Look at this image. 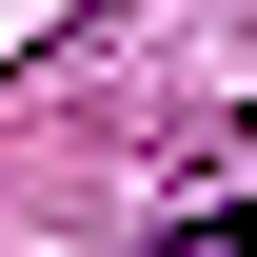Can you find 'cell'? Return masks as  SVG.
Here are the masks:
<instances>
[{"mask_svg":"<svg viewBox=\"0 0 257 257\" xmlns=\"http://www.w3.org/2000/svg\"><path fill=\"white\" fill-rule=\"evenodd\" d=\"M159 257H257V218H237V198H198V218H178Z\"/></svg>","mask_w":257,"mask_h":257,"instance_id":"obj_1","label":"cell"}]
</instances>
